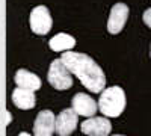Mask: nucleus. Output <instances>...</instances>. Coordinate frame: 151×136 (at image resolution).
<instances>
[{"mask_svg":"<svg viewBox=\"0 0 151 136\" xmlns=\"http://www.w3.org/2000/svg\"><path fill=\"white\" fill-rule=\"evenodd\" d=\"M60 60L65 64L70 73H73L76 77H79V80L86 89H89L91 92H101L104 89V73L91 56L68 50L67 53H62Z\"/></svg>","mask_w":151,"mask_h":136,"instance_id":"obj_1","label":"nucleus"},{"mask_svg":"<svg viewBox=\"0 0 151 136\" xmlns=\"http://www.w3.org/2000/svg\"><path fill=\"white\" fill-rule=\"evenodd\" d=\"M98 109L101 114L109 118L119 117L125 109V94L119 86H110L104 89L100 95L98 100Z\"/></svg>","mask_w":151,"mask_h":136,"instance_id":"obj_2","label":"nucleus"},{"mask_svg":"<svg viewBox=\"0 0 151 136\" xmlns=\"http://www.w3.org/2000/svg\"><path fill=\"white\" fill-rule=\"evenodd\" d=\"M48 83L58 91H65L73 86V77L70 74V70L65 67V64L60 59H55L48 68L47 74Z\"/></svg>","mask_w":151,"mask_h":136,"instance_id":"obj_3","label":"nucleus"},{"mask_svg":"<svg viewBox=\"0 0 151 136\" xmlns=\"http://www.w3.org/2000/svg\"><path fill=\"white\" fill-rule=\"evenodd\" d=\"M52 17L45 6H36L30 12V29L36 35H45L52 29Z\"/></svg>","mask_w":151,"mask_h":136,"instance_id":"obj_4","label":"nucleus"},{"mask_svg":"<svg viewBox=\"0 0 151 136\" xmlns=\"http://www.w3.org/2000/svg\"><path fill=\"white\" fill-rule=\"evenodd\" d=\"M82 133L88 136H109L112 130L110 121L104 117H89L82 122Z\"/></svg>","mask_w":151,"mask_h":136,"instance_id":"obj_5","label":"nucleus"},{"mask_svg":"<svg viewBox=\"0 0 151 136\" xmlns=\"http://www.w3.org/2000/svg\"><path fill=\"white\" fill-rule=\"evenodd\" d=\"M79 115L74 112V109H64L62 112L56 117L55 121V130L59 136H70L76 127H77L79 122Z\"/></svg>","mask_w":151,"mask_h":136,"instance_id":"obj_6","label":"nucleus"},{"mask_svg":"<svg viewBox=\"0 0 151 136\" xmlns=\"http://www.w3.org/2000/svg\"><path fill=\"white\" fill-rule=\"evenodd\" d=\"M129 6L124 5V3H116L113 5L110 9V15L107 20V30L112 35H116L119 33L124 26H125V21L129 18Z\"/></svg>","mask_w":151,"mask_h":136,"instance_id":"obj_7","label":"nucleus"},{"mask_svg":"<svg viewBox=\"0 0 151 136\" xmlns=\"http://www.w3.org/2000/svg\"><path fill=\"white\" fill-rule=\"evenodd\" d=\"M56 117L52 110H41L33 122V135L35 136H52L55 132Z\"/></svg>","mask_w":151,"mask_h":136,"instance_id":"obj_8","label":"nucleus"},{"mask_svg":"<svg viewBox=\"0 0 151 136\" xmlns=\"http://www.w3.org/2000/svg\"><path fill=\"white\" fill-rule=\"evenodd\" d=\"M71 104H73L74 112L77 115L89 118V117H94L97 114V103H95V100H92L89 95H86L83 92L76 94L73 97V100H71Z\"/></svg>","mask_w":151,"mask_h":136,"instance_id":"obj_9","label":"nucleus"},{"mask_svg":"<svg viewBox=\"0 0 151 136\" xmlns=\"http://www.w3.org/2000/svg\"><path fill=\"white\" fill-rule=\"evenodd\" d=\"M15 83L18 85V88H24V89H30V91H38L41 88V79L36 74L27 71V70H18L15 73L14 77Z\"/></svg>","mask_w":151,"mask_h":136,"instance_id":"obj_10","label":"nucleus"},{"mask_svg":"<svg viewBox=\"0 0 151 136\" xmlns=\"http://www.w3.org/2000/svg\"><path fill=\"white\" fill-rule=\"evenodd\" d=\"M12 101L18 109H32L35 106V94L30 89H24V88H17L12 92Z\"/></svg>","mask_w":151,"mask_h":136,"instance_id":"obj_11","label":"nucleus"},{"mask_svg":"<svg viewBox=\"0 0 151 136\" xmlns=\"http://www.w3.org/2000/svg\"><path fill=\"white\" fill-rule=\"evenodd\" d=\"M48 44L53 52H68L76 45V40L68 33H58L50 40Z\"/></svg>","mask_w":151,"mask_h":136,"instance_id":"obj_12","label":"nucleus"},{"mask_svg":"<svg viewBox=\"0 0 151 136\" xmlns=\"http://www.w3.org/2000/svg\"><path fill=\"white\" fill-rule=\"evenodd\" d=\"M142 18H144V23L147 24V26L151 29V8H148L145 12H144V15H142Z\"/></svg>","mask_w":151,"mask_h":136,"instance_id":"obj_13","label":"nucleus"},{"mask_svg":"<svg viewBox=\"0 0 151 136\" xmlns=\"http://www.w3.org/2000/svg\"><path fill=\"white\" fill-rule=\"evenodd\" d=\"M18 136H30V135H29V133H20Z\"/></svg>","mask_w":151,"mask_h":136,"instance_id":"obj_14","label":"nucleus"},{"mask_svg":"<svg viewBox=\"0 0 151 136\" xmlns=\"http://www.w3.org/2000/svg\"><path fill=\"white\" fill-rule=\"evenodd\" d=\"M113 136H122V135H113Z\"/></svg>","mask_w":151,"mask_h":136,"instance_id":"obj_15","label":"nucleus"}]
</instances>
